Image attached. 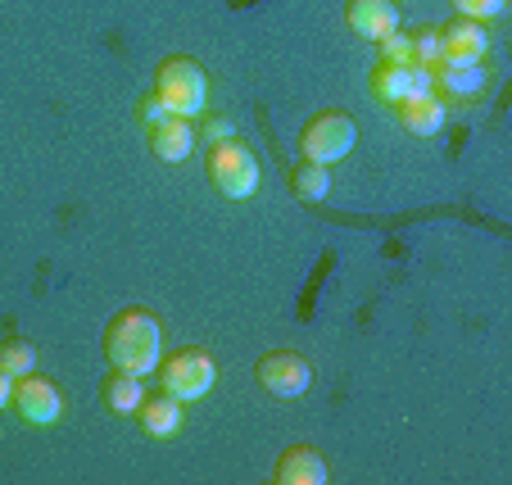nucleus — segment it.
Here are the masks:
<instances>
[{"instance_id":"39448f33","label":"nucleus","mask_w":512,"mask_h":485,"mask_svg":"<svg viewBox=\"0 0 512 485\" xmlns=\"http://www.w3.org/2000/svg\"><path fill=\"white\" fill-rule=\"evenodd\" d=\"M354 146H358V127H354V118L340 114V109H322V114L309 118L300 132V155L313 159V164H322V168L340 164Z\"/></svg>"},{"instance_id":"2eb2a0df","label":"nucleus","mask_w":512,"mask_h":485,"mask_svg":"<svg viewBox=\"0 0 512 485\" xmlns=\"http://www.w3.org/2000/svg\"><path fill=\"white\" fill-rule=\"evenodd\" d=\"M136 418H141V431L145 436H155V440H168V436H177L182 431V399H173V395H145L141 399V408H136Z\"/></svg>"},{"instance_id":"f8f14e48","label":"nucleus","mask_w":512,"mask_h":485,"mask_svg":"<svg viewBox=\"0 0 512 485\" xmlns=\"http://www.w3.org/2000/svg\"><path fill=\"white\" fill-rule=\"evenodd\" d=\"M399 127L404 132H413V136H435L440 127H445V118H449V105L435 91H422V96H408V100H399Z\"/></svg>"},{"instance_id":"4be33fe9","label":"nucleus","mask_w":512,"mask_h":485,"mask_svg":"<svg viewBox=\"0 0 512 485\" xmlns=\"http://www.w3.org/2000/svg\"><path fill=\"white\" fill-rule=\"evenodd\" d=\"M200 132H204V141H209V146H218V141H232L236 127H232V118H218V114H213V118H204Z\"/></svg>"},{"instance_id":"4468645a","label":"nucleus","mask_w":512,"mask_h":485,"mask_svg":"<svg viewBox=\"0 0 512 485\" xmlns=\"http://www.w3.org/2000/svg\"><path fill=\"white\" fill-rule=\"evenodd\" d=\"M150 150H155L164 164H186L195 150V127L191 118H164L159 127H150Z\"/></svg>"},{"instance_id":"423d86ee","label":"nucleus","mask_w":512,"mask_h":485,"mask_svg":"<svg viewBox=\"0 0 512 485\" xmlns=\"http://www.w3.org/2000/svg\"><path fill=\"white\" fill-rule=\"evenodd\" d=\"M254 377H259V386L268 390L272 399H300L304 390L313 386V363L295 350H272L259 359Z\"/></svg>"},{"instance_id":"f3484780","label":"nucleus","mask_w":512,"mask_h":485,"mask_svg":"<svg viewBox=\"0 0 512 485\" xmlns=\"http://www.w3.org/2000/svg\"><path fill=\"white\" fill-rule=\"evenodd\" d=\"M0 372L10 381L28 377V372H37V345L23 336H5L0 340Z\"/></svg>"},{"instance_id":"dca6fc26","label":"nucleus","mask_w":512,"mask_h":485,"mask_svg":"<svg viewBox=\"0 0 512 485\" xmlns=\"http://www.w3.org/2000/svg\"><path fill=\"white\" fill-rule=\"evenodd\" d=\"M100 399H105L109 413H136V408H141V399H145V386H141V377H136V372L109 368L105 386H100Z\"/></svg>"},{"instance_id":"f257e3e1","label":"nucleus","mask_w":512,"mask_h":485,"mask_svg":"<svg viewBox=\"0 0 512 485\" xmlns=\"http://www.w3.org/2000/svg\"><path fill=\"white\" fill-rule=\"evenodd\" d=\"M105 359L118 372H155L164 359V327L150 309H123L109 318L105 327Z\"/></svg>"},{"instance_id":"9d476101","label":"nucleus","mask_w":512,"mask_h":485,"mask_svg":"<svg viewBox=\"0 0 512 485\" xmlns=\"http://www.w3.org/2000/svg\"><path fill=\"white\" fill-rule=\"evenodd\" d=\"M272 481L277 485H327L331 463L313 445H290L286 454L277 458V467H272Z\"/></svg>"},{"instance_id":"20e7f679","label":"nucleus","mask_w":512,"mask_h":485,"mask_svg":"<svg viewBox=\"0 0 512 485\" xmlns=\"http://www.w3.org/2000/svg\"><path fill=\"white\" fill-rule=\"evenodd\" d=\"M218 381V363H213L209 350H177L168 359H159V390L182 404H195L204 399Z\"/></svg>"},{"instance_id":"1a4fd4ad","label":"nucleus","mask_w":512,"mask_h":485,"mask_svg":"<svg viewBox=\"0 0 512 485\" xmlns=\"http://www.w3.org/2000/svg\"><path fill=\"white\" fill-rule=\"evenodd\" d=\"M440 64H485L490 55V32L476 19H449L440 23Z\"/></svg>"},{"instance_id":"5701e85b","label":"nucleus","mask_w":512,"mask_h":485,"mask_svg":"<svg viewBox=\"0 0 512 485\" xmlns=\"http://www.w3.org/2000/svg\"><path fill=\"white\" fill-rule=\"evenodd\" d=\"M164 118H173V114H168V109H164V100H159L155 91H150V96L141 100V123H145V127H159V123H164Z\"/></svg>"},{"instance_id":"6ab92c4d","label":"nucleus","mask_w":512,"mask_h":485,"mask_svg":"<svg viewBox=\"0 0 512 485\" xmlns=\"http://www.w3.org/2000/svg\"><path fill=\"white\" fill-rule=\"evenodd\" d=\"M440 28H413V64L440 68Z\"/></svg>"},{"instance_id":"a211bd4d","label":"nucleus","mask_w":512,"mask_h":485,"mask_svg":"<svg viewBox=\"0 0 512 485\" xmlns=\"http://www.w3.org/2000/svg\"><path fill=\"white\" fill-rule=\"evenodd\" d=\"M290 186H295V195H300V200L318 204V200H327V195H331V168L304 159V164L295 168V177H290Z\"/></svg>"},{"instance_id":"9b49d317","label":"nucleus","mask_w":512,"mask_h":485,"mask_svg":"<svg viewBox=\"0 0 512 485\" xmlns=\"http://www.w3.org/2000/svg\"><path fill=\"white\" fill-rule=\"evenodd\" d=\"M345 23L368 41H386L390 32H399V5L395 0H349Z\"/></svg>"},{"instance_id":"ddd939ff","label":"nucleus","mask_w":512,"mask_h":485,"mask_svg":"<svg viewBox=\"0 0 512 485\" xmlns=\"http://www.w3.org/2000/svg\"><path fill=\"white\" fill-rule=\"evenodd\" d=\"M490 82L485 64H440L435 68V96L440 100H476Z\"/></svg>"},{"instance_id":"412c9836","label":"nucleus","mask_w":512,"mask_h":485,"mask_svg":"<svg viewBox=\"0 0 512 485\" xmlns=\"http://www.w3.org/2000/svg\"><path fill=\"white\" fill-rule=\"evenodd\" d=\"M377 46H381V59H390V64H413V32H390Z\"/></svg>"},{"instance_id":"aec40b11","label":"nucleus","mask_w":512,"mask_h":485,"mask_svg":"<svg viewBox=\"0 0 512 485\" xmlns=\"http://www.w3.org/2000/svg\"><path fill=\"white\" fill-rule=\"evenodd\" d=\"M458 10V19H476V23H490L508 10V0H449Z\"/></svg>"},{"instance_id":"7ed1b4c3","label":"nucleus","mask_w":512,"mask_h":485,"mask_svg":"<svg viewBox=\"0 0 512 485\" xmlns=\"http://www.w3.org/2000/svg\"><path fill=\"white\" fill-rule=\"evenodd\" d=\"M204 173H209L213 191L227 195V200H250V195H259V186H263L259 159H254V150L241 146L236 136H232V141H218V146L209 150Z\"/></svg>"},{"instance_id":"6e6552de","label":"nucleus","mask_w":512,"mask_h":485,"mask_svg":"<svg viewBox=\"0 0 512 485\" xmlns=\"http://www.w3.org/2000/svg\"><path fill=\"white\" fill-rule=\"evenodd\" d=\"M422 91H435V68L390 64V59H381L377 73H372V96L386 100V105H399V100L422 96Z\"/></svg>"},{"instance_id":"0eeeda50","label":"nucleus","mask_w":512,"mask_h":485,"mask_svg":"<svg viewBox=\"0 0 512 485\" xmlns=\"http://www.w3.org/2000/svg\"><path fill=\"white\" fill-rule=\"evenodd\" d=\"M10 404L28 427H50V422H59V413H64V395H59V386L46 381V377H37V372H28V377L14 381Z\"/></svg>"},{"instance_id":"f03ea898","label":"nucleus","mask_w":512,"mask_h":485,"mask_svg":"<svg viewBox=\"0 0 512 485\" xmlns=\"http://www.w3.org/2000/svg\"><path fill=\"white\" fill-rule=\"evenodd\" d=\"M155 96L164 100L168 114L177 118H200L204 114V100H209V78L204 68L186 55H173L155 68Z\"/></svg>"},{"instance_id":"b1692460","label":"nucleus","mask_w":512,"mask_h":485,"mask_svg":"<svg viewBox=\"0 0 512 485\" xmlns=\"http://www.w3.org/2000/svg\"><path fill=\"white\" fill-rule=\"evenodd\" d=\"M10 395H14V381L0 372V413H5V404H10Z\"/></svg>"}]
</instances>
